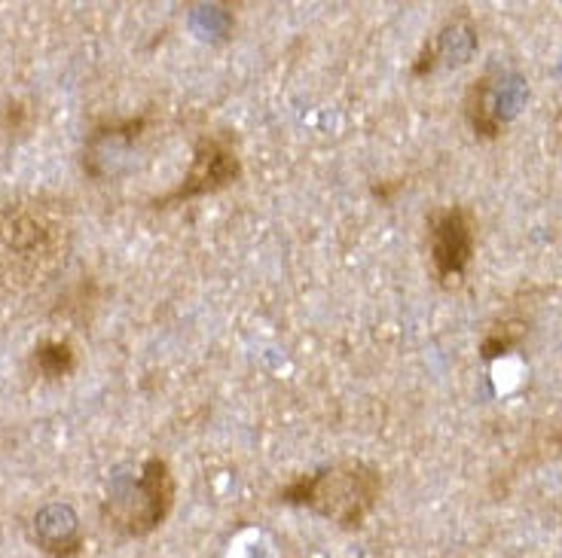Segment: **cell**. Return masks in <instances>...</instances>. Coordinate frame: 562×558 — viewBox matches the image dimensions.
Segmentation results:
<instances>
[{"label": "cell", "instance_id": "cell-3", "mask_svg": "<svg viewBox=\"0 0 562 558\" xmlns=\"http://www.w3.org/2000/svg\"><path fill=\"white\" fill-rule=\"evenodd\" d=\"M175 491L169 464L147 458L135 474H113L101 501V522L120 537H147L169 519Z\"/></svg>", "mask_w": 562, "mask_h": 558}, {"label": "cell", "instance_id": "cell-10", "mask_svg": "<svg viewBox=\"0 0 562 558\" xmlns=\"http://www.w3.org/2000/svg\"><path fill=\"white\" fill-rule=\"evenodd\" d=\"M529 333V323L520 321V318H510V321H502L492 327L486 339L480 342V357L483 361H498V357H507L514 351L520 349L522 339Z\"/></svg>", "mask_w": 562, "mask_h": 558}, {"label": "cell", "instance_id": "cell-11", "mask_svg": "<svg viewBox=\"0 0 562 558\" xmlns=\"http://www.w3.org/2000/svg\"><path fill=\"white\" fill-rule=\"evenodd\" d=\"M31 363L43 378H61L74 369V349L68 342H43L31 354Z\"/></svg>", "mask_w": 562, "mask_h": 558}, {"label": "cell", "instance_id": "cell-7", "mask_svg": "<svg viewBox=\"0 0 562 558\" xmlns=\"http://www.w3.org/2000/svg\"><path fill=\"white\" fill-rule=\"evenodd\" d=\"M147 135V119H126L99 126L86 138L83 168L95 181H116L135 171L140 153V140Z\"/></svg>", "mask_w": 562, "mask_h": 558}, {"label": "cell", "instance_id": "cell-4", "mask_svg": "<svg viewBox=\"0 0 562 558\" xmlns=\"http://www.w3.org/2000/svg\"><path fill=\"white\" fill-rule=\"evenodd\" d=\"M428 263L440 287H459L477 251V224L464 205H447L425 220Z\"/></svg>", "mask_w": 562, "mask_h": 558}, {"label": "cell", "instance_id": "cell-1", "mask_svg": "<svg viewBox=\"0 0 562 558\" xmlns=\"http://www.w3.org/2000/svg\"><path fill=\"white\" fill-rule=\"evenodd\" d=\"M382 494V476L373 464L349 458L324 464L306 476H296L279 491L281 503L306 506L315 516L334 522L337 528L355 531L376 510Z\"/></svg>", "mask_w": 562, "mask_h": 558}, {"label": "cell", "instance_id": "cell-6", "mask_svg": "<svg viewBox=\"0 0 562 558\" xmlns=\"http://www.w3.org/2000/svg\"><path fill=\"white\" fill-rule=\"evenodd\" d=\"M241 178V156L236 150V144L229 135H202L193 147L190 166L183 171V181L166 193L162 198H156V208H169V205H183L193 198L214 196L226 186Z\"/></svg>", "mask_w": 562, "mask_h": 558}, {"label": "cell", "instance_id": "cell-2", "mask_svg": "<svg viewBox=\"0 0 562 558\" xmlns=\"http://www.w3.org/2000/svg\"><path fill=\"white\" fill-rule=\"evenodd\" d=\"M68 251V226L43 202L0 205V278L34 284L46 278Z\"/></svg>", "mask_w": 562, "mask_h": 558}, {"label": "cell", "instance_id": "cell-9", "mask_svg": "<svg viewBox=\"0 0 562 558\" xmlns=\"http://www.w3.org/2000/svg\"><path fill=\"white\" fill-rule=\"evenodd\" d=\"M474 49H477V31L468 22V15L450 19L435 41H428L422 46V53L413 61V77H428L440 65L443 68H459V65H464L471 58Z\"/></svg>", "mask_w": 562, "mask_h": 558}, {"label": "cell", "instance_id": "cell-8", "mask_svg": "<svg viewBox=\"0 0 562 558\" xmlns=\"http://www.w3.org/2000/svg\"><path fill=\"white\" fill-rule=\"evenodd\" d=\"M31 540L41 553L53 558H70L83 546V528L80 516L68 503H46L31 519Z\"/></svg>", "mask_w": 562, "mask_h": 558}, {"label": "cell", "instance_id": "cell-5", "mask_svg": "<svg viewBox=\"0 0 562 558\" xmlns=\"http://www.w3.org/2000/svg\"><path fill=\"white\" fill-rule=\"evenodd\" d=\"M526 99H529V86L510 70L492 68L477 77L464 92V119L474 132V138H502L507 123L522 111Z\"/></svg>", "mask_w": 562, "mask_h": 558}]
</instances>
